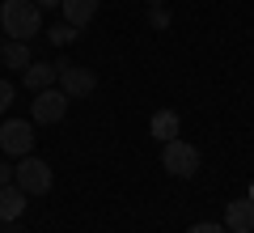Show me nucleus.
Masks as SVG:
<instances>
[{"label": "nucleus", "instance_id": "f257e3e1", "mask_svg": "<svg viewBox=\"0 0 254 233\" xmlns=\"http://www.w3.org/2000/svg\"><path fill=\"white\" fill-rule=\"evenodd\" d=\"M0 21H4V34L9 38H30L43 30V9H38L34 0H4V9H0Z\"/></svg>", "mask_w": 254, "mask_h": 233}, {"label": "nucleus", "instance_id": "f03ea898", "mask_svg": "<svg viewBox=\"0 0 254 233\" xmlns=\"http://www.w3.org/2000/svg\"><path fill=\"white\" fill-rule=\"evenodd\" d=\"M13 182H17L26 195H47V191H51V165L30 153V157H21V161L13 165Z\"/></svg>", "mask_w": 254, "mask_h": 233}, {"label": "nucleus", "instance_id": "7ed1b4c3", "mask_svg": "<svg viewBox=\"0 0 254 233\" xmlns=\"http://www.w3.org/2000/svg\"><path fill=\"white\" fill-rule=\"evenodd\" d=\"M161 165L174 174V178H195V170H199V149L187 144V140H165Z\"/></svg>", "mask_w": 254, "mask_h": 233}, {"label": "nucleus", "instance_id": "20e7f679", "mask_svg": "<svg viewBox=\"0 0 254 233\" xmlns=\"http://www.w3.org/2000/svg\"><path fill=\"white\" fill-rule=\"evenodd\" d=\"M60 85L64 93H68V98H89L93 93V85H98V77H93V68H81V64H68V60H60Z\"/></svg>", "mask_w": 254, "mask_h": 233}, {"label": "nucleus", "instance_id": "39448f33", "mask_svg": "<svg viewBox=\"0 0 254 233\" xmlns=\"http://www.w3.org/2000/svg\"><path fill=\"white\" fill-rule=\"evenodd\" d=\"M68 102H72V98L51 85V89H38V93H34V106H30V115H34V123H60V119L68 115Z\"/></svg>", "mask_w": 254, "mask_h": 233}, {"label": "nucleus", "instance_id": "423d86ee", "mask_svg": "<svg viewBox=\"0 0 254 233\" xmlns=\"http://www.w3.org/2000/svg\"><path fill=\"white\" fill-rule=\"evenodd\" d=\"M0 149L9 153V157H30V149H34V127L26 119H9V123L0 127Z\"/></svg>", "mask_w": 254, "mask_h": 233}, {"label": "nucleus", "instance_id": "0eeeda50", "mask_svg": "<svg viewBox=\"0 0 254 233\" xmlns=\"http://www.w3.org/2000/svg\"><path fill=\"white\" fill-rule=\"evenodd\" d=\"M21 212H26V191H21L17 182L0 187V221H17Z\"/></svg>", "mask_w": 254, "mask_h": 233}, {"label": "nucleus", "instance_id": "6e6552de", "mask_svg": "<svg viewBox=\"0 0 254 233\" xmlns=\"http://www.w3.org/2000/svg\"><path fill=\"white\" fill-rule=\"evenodd\" d=\"M60 81V64H30L26 68V89L38 93V89H51Z\"/></svg>", "mask_w": 254, "mask_h": 233}, {"label": "nucleus", "instance_id": "1a4fd4ad", "mask_svg": "<svg viewBox=\"0 0 254 233\" xmlns=\"http://www.w3.org/2000/svg\"><path fill=\"white\" fill-rule=\"evenodd\" d=\"M60 13H64V21H68V26L81 30L85 21H93V13H98V0H64Z\"/></svg>", "mask_w": 254, "mask_h": 233}, {"label": "nucleus", "instance_id": "9d476101", "mask_svg": "<svg viewBox=\"0 0 254 233\" xmlns=\"http://www.w3.org/2000/svg\"><path fill=\"white\" fill-rule=\"evenodd\" d=\"M225 221H229V229H254V204H250V195L246 199H233V204H225Z\"/></svg>", "mask_w": 254, "mask_h": 233}, {"label": "nucleus", "instance_id": "9b49d317", "mask_svg": "<svg viewBox=\"0 0 254 233\" xmlns=\"http://www.w3.org/2000/svg\"><path fill=\"white\" fill-rule=\"evenodd\" d=\"M148 132L157 136V140H178V115H174V110H157L153 115V123H148Z\"/></svg>", "mask_w": 254, "mask_h": 233}, {"label": "nucleus", "instance_id": "f8f14e48", "mask_svg": "<svg viewBox=\"0 0 254 233\" xmlns=\"http://www.w3.org/2000/svg\"><path fill=\"white\" fill-rule=\"evenodd\" d=\"M0 60L9 64V68H30V43H21V38H9V43L0 47Z\"/></svg>", "mask_w": 254, "mask_h": 233}, {"label": "nucleus", "instance_id": "ddd939ff", "mask_svg": "<svg viewBox=\"0 0 254 233\" xmlns=\"http://www.w3.org/2000/svg\"><path fill=\"white\" fill-rule=\"evenodd\" d=\"M47 38H51L55 47H68L76 38V26H68V21H64V26H51V34H47Z\"/></svg>", "mask_w": 254, "mask_h": 233}, {"label": "nucleus", "instance_id": "4468645a", "mask_svg": "<svg viewBox=\"0 0 254 233\" xmlns=\"http://www.w3.org/2000/svg\"><path fill=\"white\" fill-rule=\"evenodd\" d=\"M13 98H17V85H13V81H0V115L13 106Z\"/></svg>", "mask_w": 254, "mask_h": 233}, {"label": "nucleus", "instance_id": "2eb2a0df", "mask_svg": "<svg viewBox=\"0 0 254 233\" xmlns=\"http://www.w3.org/2000/svg\"><path fill=\"white\" fill-rule=\"evenodd\" d=\"M148 21H153L157 30H165V26H170V13H165V4H157V9H148Z\"/></svg>", "mask_w": 254, "mask_h": 233}, {"label": "nucleus", "instance_id": "dca6fc26", "mask_svg": "<svg viewBox=\"0 0 254 233\" xmlns=\"http://www.w3.org/2000/svg\"><path fill=\"white\" fill-rule=\"evenodd\" d=\"M187 233H229L225 225H212V221H203V225H190Z\"/></svg>", "mask_w": 254, "mask_h": 233}, {"label": "nucleus", "instance_id": "f3484780", "mask_svg": "<svg viewBox=\"0 0 254 233\" xmlns=\"http://www.w3.org/2000/svg\"><path fill=\"white\" fill-rule=\"evenodd\" d=\"M9 182H13V165L0 161V187H9Z\"/></svg>", "mask_w": 254, "mask_h": 233}, {"label": "nucleus", "instance_id": "a211bd4d", "mask_svg": "<svg viewBox=\"0 0 254 233\" xmlns=\"http://www.w3.org/2000/svg\"><path fill=\"white\" fill-rule=\"evenodd\" d=\"M34 4H38V9H60L64 0H34Z\"/></svg>", "mask_w": 254, "mask_h": 233}, {"label": "nucleus", "instance_id": "6ab92c4d", "mask_svg": "<svg viewBox=\"0 0 254 233\" xmlns=\"http://www.w3.org/2000/svg\"><path fill=\"white\" fill-rule=\"evenodd\" d=\"M144 4H148V9H157V4H161V0H144Z\"/></svg>", "mask_w": 254, "mask_h": 233}, {"label": "nucleus", "instance_id": "aec40b11", "mask_svg": "<svg viewBox=\"0 0 254 233\" xmlns=\"http://www.w3.org/2000/svg\"><path fill=\"white\" fill-rule=\"evenodd\" d=\"M250 204H254V182H250Z\"/></svg>", "mask_w": 254, "mask_h": 233}, {"label": "nucleus", "instance_id": "412c9836", "mask_svg": "<svg viewBox=\"0 0 254 233\" xmlns=\"http://www.w3.org/2000/svg\"><path fill=\"white\" fill-rule=\"evenodd\" d=\"M237 233H254V229H237Z\"/></svg>", "mask_w": 254, "mask_h": 233}]
</instances>
